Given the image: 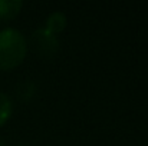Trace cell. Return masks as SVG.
<instances>
[{
  "instance_id": "cell-2",
  "label": "cell",
  "mask_w": 148,
  "mask_h": 146,
  "mask_svg": "<svg viewBox=\"0 0 148 146\" xmlns=\"http://www.w3.org/2000/svg\"><path fill=\"white\" fill-rule=\"evenodd\" d=\"M32 42L35 49L42 56H52L59 46L56 36L48 32L46 29H38L32 36Z\"/></svg>"
},
{
  "instance_id": "cell-4",
  "label": "cell",
  "mask_w": 148,
  "mask_h": 146,
  "mask_svg": "<svg viewBox=\"0 0 148 146\" xmlns=\"http://www.w3.org/2000/svg\"><path fill=\"white\" fill-rule=\"evenodd\" d=\"M22 1H0V17H13L20 10Z\"/></svg>"
},
{
  "instance_id": "cell-5",
  "label": "cell",
  "mask_w": 148,
  "mask_h": 146,
  "mask_svg": "<svg viewBox=\"0 0 148 146\" xmlns=\"http://www.w3.org/2000/svg\"><path fill=\"white\" fill-rule=\"evenodd\" d=\"M12 115V100L10 97L0 92V126L10 117Z\"/></svg>"
},
{
  "instance_id": "cell-6",
  "label": "cell",
  "mask_w": 148,
  "mask_h": 146,
  "mask_svg": "<svg viewBox=\"0 0 148 146\" xmlns=\"http://www.w3.org/2000/svg\"><path fill=\"white\" fill-rule=\"evenodd\" d=\"M0 146H6V143H4V141L0 138Z\"/></svg>"
},
{
  "instance_id": "cell-3",
  "label": "cell",
  "mask_w": 148,
  "mask_h": 146,
  "mask_svg": "<svg viewBox=\"0 0 148 146\" xmlns=\"http://www.w3.org/2000/svg\"><path fill=\"white\" fill-rule=\"evenodd\" d=\"M66 24V17L63 13L60 12H56V13H52L46 22V30L50 32L52 35H56L59 33Z\"/></svg>"
},
{
  "instance_id": "cell-1",
  "label": "cell",
  "mask_w": 148,
  "mask_h": 146,
  "mask_svg": "<svg viewBox=\"0 0 148 146\" xmlns=\"http://www.w3.org/2000/svg\"><path fill=\"white\" fill-rule=\"evenodd\" d=\"M26 50V40L19 30L13 27L0 30V69L7 70L17 66L25 59Z\"/></svg>"
}]
</instances>
